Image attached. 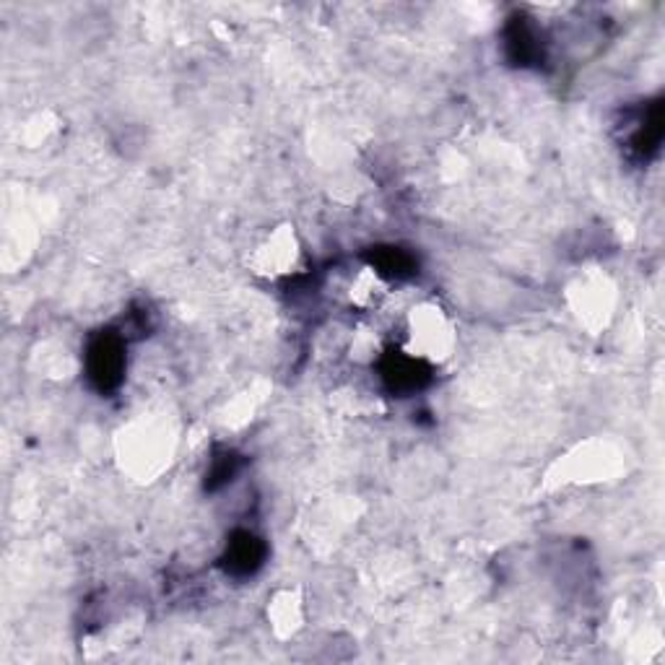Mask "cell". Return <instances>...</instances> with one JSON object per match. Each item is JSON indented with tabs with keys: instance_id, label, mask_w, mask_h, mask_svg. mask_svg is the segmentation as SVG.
Returning <instances> with one entry per match:
<instances>
[{
	"instance_id": "cell-1",
	"label": "cell",
	"mask_w": 665,
	"mask_h": 665,
	"mask_svg": "<svg viewBox=\"0 0 665 665\" xmlns=\"http://www.w3.org/2000/svg\"><path fill=\"white\" fill-rule=\"evenodd\" d=\"M128 357H126V338L115 330H102L91 338L83 354V369H87L89 383L99 393H110L120 388L126 377Z\"/></svg>"
},
{
	"instance_id": "cell-2",
	"label": "cell",
	"mask_w": 665,
	"mask_h": 665,
	"mask_svg": "<svg viewBox=\"0 0 665 665\" xmlns=\"http://www.w3.org/2000/svg\"><path fill=\"white\" fill-rule=\"evenodd\" d=\"M383 383L396 396H414L424 390L431 380V367L427 359L416 357L411 351H393L380 361Z\"/></svg>"
},
{
	"instance_id": "cell-3",
	"label": "cell",
	"mask_w": 665,
	"mask_h": 665,
	"mask_svg": "<svg viewBox=\"0 0 665 665\" xmlns=\"http://www.w3.org/2000/svg\"><path fill=\"white\" fill-rule=\"evenodd\" d=\"M411 341L414 346L408 351L416 354V357L431 361L435 357H443V354L450 349L453 344V332L450 325L439 309L435 307H424L419 312H414L411 317Z\"/></svg>"
},
{
	"instance_id": "cell-4",
	"label": "cell",
	"mask_w": 665,
	"mask_h": 665,
	"mask_svg": "<svg viewBox=\"0 0 665 665\" xmlns=\"http://www.w3.org/2000/svg\"><path fill=\"white\" fill-rule=\"evenodd\" d=\"M505 48L507 56L517 66H536L544 60V37L533 19L515 17L505 29Z\"/></svg>"
},
{
	"instance_id": "cell-5",
	"label": "cell",
	"mask_w": 665,
	"mask_h": 665,
	"mask_svg": "<svg viewBox=\"0 0 665 665\" xmlns=\"http://www.w3.org/2000/svg\"><path fill=\"white\" fill-rule=\"evenodd\" d=\"M266 559V544L262 538L255 536L250 530H237L227 544V554H224L221 567L235 577L255 575L262 567Z\"/></svg>"
},
{
	"instance_id": "cell-6",
	"label": "cell",
	"mask_w": 665,
	"mask_h": 665,
	"mask_svg": "<svg viewBox=\"0 0 665 665\" xmlns=\"http://www.w3.org/2000/svg\"><path fill=\"white\" fill-rule=\"evenodd\" d=\"M367 268L373 270L380 281H406V278H411L416 274L419 260H416L408 250H404V247L383 245V247H373Z\"/></svg>"
},
{
	"instance_id": "cell-7",
	"label": "cell",
	"mask_w": 665,
	"mask_h": 665,
	"mask_svg": "<svg viewBox=\"0 0 665 665\" xmlns=\"http://www.w3.org/2000/svg\"><path fill=\"white\" fill-rule=\"evenodd\" d=\"M237 470V458L235 455H221V458H216L214 463V470H211V482H208V486H219V484H227L229 476H235Z\"/></svg>"
}]
</instances>
